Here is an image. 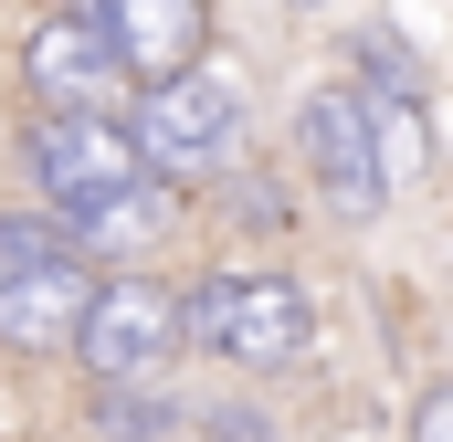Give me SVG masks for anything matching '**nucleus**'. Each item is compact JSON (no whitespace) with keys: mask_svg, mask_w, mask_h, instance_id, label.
Returning a JSON list of instances; mask_svg holds the SVG:
<instances>
[{"mask_svg":"<svg viewBox=\"0 0 453 442\" xmlns=\"http://www.w3.org/2000/svg\"><path fill=\"white\" fill-rule=\"evenodd\" d=\"M42 263H85V242L64 221H0V274H42Z\"/></svg>","mask_w":453,"mask_h":442,"instance_id":"10","label":"nucleus"},{"mask_svg":"<svg viewBox=\"0 0 453 442\" xmlns=\"http://www.w3.org/2000/svg\"><path fill=\"white\" fill-rule=\"evenodd\" d=\"M180 442H264V422L253 411H222V422H201V432H180Z\"/></svg>","mask_w":453,"mask_h":442,"instance_id":"13","label":"nucleus"},{"mask_svg":"<svg viewBox=\"0 0 453 442\" xmlns=\"http://www.w3.org/2000/svg\"><path fill=\"white\" fill-rule=\"evenodd\" d=\"M411 442H453V390H422V411H411Z\"/></svg>","mask_w":453,"mask_h":442,"instance_id":"12","label":"nucleus"},{"mask_svg":"<svg viewBox=\"0 0 453 442\" xmlns=\"http://www.w3.org/2000/svg\"><path fill=\"white\" fill-rule=\"evenodd\" d=\"M21 74H32L42 116H106V95H127V64L106 53V32H96L74 0H64V11H42V32H32Z\"/></svg>","mask_w":453,"mask_h":442,"instance_id":"7","label":"nucleus"},{"mask_svg":"<svg viewBox=\"0 0 453 442\" xmlns=\"http://www.w3.org/2000/svg\"><path fill=\"white\" fill-rule=\"evenodd\" d=\"M74 11L106 32V53L127 64V85H169L180 64L211 53V0H74Z\"/></svg>","mask_w":453,"mask_h":442,"instance_id":"6","label":"nucleus"},{"mask_svg":"<svg viewBox=\"0 0 453 442\" xmlns=\"http://www.w3.org/2000/svg\"><path fill=\"white\" fill-rule=\"evenodd\" d=\"M169 422H180V411H158L137 379H116V390H106V432H116V442H148V432H169Z\"/></svg>","mask_w":453,"mask_h":442,"instance_id":"11","label":"nucleus"},{"mask_svg":"<svg viewBox=\"0 0 453 442\" xmlns=\"http://www.w3.org/2000/svg\"><path fill=\"white\" fill-rule=\"evenodd\" d=\"M232 126H242V74L201 53V64H180L169 85H148V106H137L127 137H137L148 169H211L232 148Z\"/></svg>","mask_w":453,"mask_h":442,"instance_id":"3","label":"nucleus"},{"mask_svg":"<svg viewBox=\"0 0 453 442\" xmlns=\"http://www.w3.org/2000/svg\"><path fill=\"white\" fill-rule=\"evenodd\" d=\"M180 327L201 337L211 358H232V369H285V358L306 347V295H296L285 274H211V285L180 306Z\"/></svg>","mask_w":453,"mask_h":442,"instance_id":"2","label":"nucleus"},{"mask_svg":"<svg viewBox=\"0 0 453 442\" xmlns=\"http://www.w3.org/2000/svg\"><path fill=\"white\" fill-rule=\"evenodd\" d=\"M158 221H169V179H137L127 201H106V211L74 221V242H85V253H127V242H148Z\"/></svg>","mask_w":453,"mask_h":442,"instance_id":"9","label":"nucleus"},{"mask_svg":"<svg viewBox=\"0 0 453 442\" xmlns=\"http://www.w3.org/2000/svg\"><path fill=\"white\" fill-rule=\"evenodd\" d=\"M296 137H306V169L327 179L338 221H369L380 201H390V179H380V137H369V95H358V85H317L306 116H296Z\"/></svg>","mask_w":453,"mask_h":442,"instance_id":"5","label":"nucleus"},{"mask_svg":"<svg viewBox=\"0 0 453 442\" xmlns=\"http://www.w3.org/2000/svg\"><path fill=\"white\" fill-rule=\"evenodd\" d=\"M180 295L158 285V274H96V295H85V327H74V358L96 369V379H148V369H169V347H180Z\"/></svg>","mask_w":453,"mask_h":442,"instance_id":"4","label":"nucleus"},{"mask_svg":"<svg viewBox=\"0 0 453 442\" xmlns=\"http://www.w3.org/2000/svg\"><path fill=\"white\" fill-rule=\"evenodd\" d=\"M96 274L85 263H42V274H0V347H74Z\"/></svg>","mask_w":453,"mask_h":442,"instance_id":"8","label":"nucleus"},{"mask_svg":"<svg viewBox=\"0 0 453 442\" xmlns=\"http://www.w3.org/2000/svg\"><path fill=\"white\" fill-rule=\"evenodd\" d=\"M32 179H42L53 221L74 232L85 211L127 201V190L148 179V158H137V137H127L116 116H32Z\"/></svg>","mask_w":453,"mask_h":442,"instance_id":"1","label":"nucleus"}]
</instances>
